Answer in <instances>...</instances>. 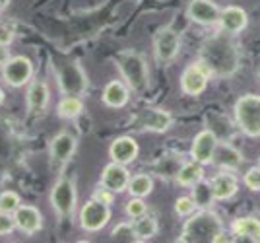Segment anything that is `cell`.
I'll return each mask as SVG.
<instances>
[{
	"label": "cell",
	"instance_id": "1",
	"mask_svg": "<svg viewBox=\"0 0 260 243\" xmlns=\"http://www.w3.org/2000/svg\"><path fill=\"white\" fill-rule=\"evenodd\" d=\"M200 60L206 63V67L212 70V76H231L239 68L237 45L231 41V35L225 32L212 35L202 45Z\"/></svg>",
	"mask_w": 260,
	"mask_h": 243
},
{
	"label": "cell",
	"instance_id": "2",
	"mask_svg": "<svg viewBox=\"0 0 260 243\" xmlns=\"http://www.w3.org/2000/svg\"><path fill=\"white\" fill-rule=\"evenodd\" d=\"M223 233V222L210 208H200L190 214L183 226L179 241L186 243H217Z\"/></svg>",
	"mask_w": 260,
	"mask_h": 243
},
{
	"label": "cell",
	"instance_id": "3",
	"mask_svg": "<svg viewBox=\"0 0 260 243\" xmlns=\"http://www.w3.org/2000/svg\"><path fill=\"white\" fill-rule=\"evenodd\" d=\"M233 117L239 131L249 138H260V96L245 94L233 105Z\"/></svg>",
	"mask_w": 260,
	"mask_h": 243
},
{
	"label": "cell",
	"instance_id": "4",
	"mask_svg": "<svg viewBox=\"0 0 260 243\" xmlns=\"http://www.w3.org/2000/svg\"><path fill=\"white\" fill-rule=\"evenodd\" d=\"M117 63H119L122 78L134 92H144L148 88V68L140 55H136L132 51H124L117 56Z\"/></svg>",
	"mask_w": 260,
	"mask_h": 243
},
{
	"label": "cell",
	"instance_id": "5",
	"mask_svg": "<svg viewBox=\"0 0 260 243\" xmlns=\"http://www.w3.org/2000/svg\"><path fill=\"white\" fill-rule=\"evenodd\" d=\"M76 199H78V193L74 183L68 177H60L54 183L53 191H51V204H53L56 216L58 218H68L74 212Z\"/></svg>",
	"mask_w": 260,
	"mask_h": 243
},
{
	"label": "cell",
	"instance_id": "6",
	"mask_svg": "<svg viewBox=\"0 0 260 243\" xmlns=\"http://www.w3.org/2000/svg\"><path fill=\"white\" fill-rule=\"evenodd\" d=\"M111 220V208L109 204L98 200L95 197L89 199L80 210V226L86 232H99L103 230Z\"/></svg>",
	"mask_w": 260,
	"mask_h": 243
},
{
	"label": "cell",
	"instance_id": "7",
	"mask_svg": "<svg viewBox=\"0 0 260 243\" xmlns=\"http://www.w3.org/2000/svg\"><path fill=\"white\" fill-rule=\"evenodd\" d=\"M210 78H212V70L206 67L204 60L192 63L181 74V89L186 96H200L206 89Z\"/></svg>",
	"mask_w": 260,
	"mask_h": 243
},
{
	"label": "cell",
	"instance_id": "8",
	"mask_svg": "<svg viewBox=\"0 0 260 243\" xmlns=\"http://www.w3.org/2000/svg\"><path fill=\"white\" fill-rule=\"evenodd\" d=\"M153 49H155L157 60L163 63V65L175 60V56L179 55V49H181L179 34L175 32L173 27H161L153 37Z\"/></svg>",
	"mask_w": 260,
	"mask_h": 243
},
{
	"label": "cell",
	"instance_id": "9",
	"mask_svg": "<svg viewBox=\"0 0 260 243\" xmlns=\"http://www.w3.org/2000/svg\"><path fill=\"white\" fill-rule=\"evenodd\" d=\"M31 74L33 65L27 56H10V60L2 67V76L6 80V84H10L14 88L27 84L31 80Z\"/></svg>",
	"mask_w": 260,
	"mask_h": 243
},
{
	"label": "cell",
	"instance_id": "10",
	"mask_svg": "<svg viewBox=\"0 0 260 243\" xmlns=\"http://www.w3.org/2000/svg\"><path fill=\"white\" fill-rule=\"evenodd\" d=\"M217 134L210 129H204L194 136L192 140V148H190V156L192 160L202 164V166H210L214 162V154H216L217 146Z\"/></svg>",
	"mask_w": 260,
	"mask_h": 243
},
{
	"label": "cell",
	"instance_id": "11",
	"mask_svg": "<svg viewBox=\"0 0 260 243\" xmlns=\"http://www.w3.org/2000/svg\"><path fill=\"white\" fill-rule=\"evenodd\" d=\"M87 80L82 72V68L76 63H70L58 70V88L66 96H82L86 92Z\"/></svg>",
	"mask_w": 260,
	"mask_h": 243
},
{
	"label": "cell",
	"instance_id": "12",
	"mask_svg": "<svg viewBox=\"0 0 260 243\" xmlns=\"http://www.w3.org/2000/svg\"><path fill=\"white\" fill-rule=\"evenodd\" d=\"M219 14L221 8L214 0H190L186 8V16L200 25H217Z\"/></svg>",
	"mask_w": 260,
	"mask_h": 243
},
{
	"label": "cell",
	"instance_id": "13",
	"mask_svg": "<svg viewBox=\"0 0 260 243\" xmlns=\"http://www.w3.org/2000/svg\"><path fill=\"white\" fill-rule=\"evenodd\" d=\"M219 29L229 35L241 34L247 25H249V14L243 10L241 6H225L219 14Z\"/></svg>",
	"mask_w": 260,
	"mask_h": 243
},
{
	"label": "cell",
	"instance_id": "14",
	"mask_svg": "<svg viewBox=\"0 0 260 243\" xmlns=\"http://www.w3.org/2000/svg\"><path fill=\"white\" fill-rule=\"evenodd\" d=\"M130 181V171L126 169L124 164L119 162H111L109 166H105L103 175H101V185L107 187L113 193H122L128 189Z\"/></svg>",
	"mask_w": 260,
	"mask_h": 243
},
{
	"label": "cell",
	"instance_id": "15",
	"mask_svg": "<svg viewBox=\"0 0 260 243\" xmlns=\"http://www.w3.org/2000/svg\"><path fill=\"white\" fill-rule=\"evenodd\" d=\"M140 152L138 148V142L130 136H119L117 140H113L111 148H109V156L113 162H119V164H124L128 166L136 160V156Z\"/></svg>",
	"mask_w": 260,
	"mask_h": 243
},
{
	"label": "cell",
	"instance_id": "16",
	"mask_svg": "<svg viewBox=\"0 0 260 243\" xmlns=\"http://www.w3.org/2000/svg\"><path fill=\"white\" fill-rule=\"evenodd\" d=\"M76 150V138L68 133L56 134L51 142V158H53V164L56 167H62L74 156Z\"/></svg>",
	"mask_w": 260,
	"mask_h": 243
},
{
	"label": "cell",
	"instance_id": "17",
	"mask_svg": "<svg viewBox=\"0 0 260 243\" xmlns=\"http://www.w3.org/2000/svg\"><path fill=\"white\" fill-rule=\"evenodd\" d=\"M212 191H214V199L216 200H229L237 195L239 191V181L237 177L231 171L223 169L221 173H217L212 181Z\"/></svg>",
	"mask_w": 260,
	"mask_h": 243
},
{
	"label": "cell",
	"instance_id": "18",
	"mask_svg": "<svg viewBox=\"0 0 260 243\" xmlns=\"http://www.w3.org/2000/svg\"><path fill=\"white\" fill-rule=\"evenodd\" d=\"M14 220H16V228H20L22 232L25 233H35L41 230V212L35 208V206H29V204H20L18 210L14 212Z\"/></svg>",
	"mask_w": 260,
	"mask_h": 243
},
{
	"label": "cell",
	"instance_id": "19",
	"mask_svg": "<svg viewBox=\"0 0 260 243\" xmlns=\"http://www.w3.org/2000/svg\"><path fill=\"white\" fill-rule=\"evenodd\" d=\"M217 167L228 169V171H235L241 164H243V156L239 154L237 148H233L228 142H217L216 154H214V162Z\"/></svg>",
	"mask_w": 260,
	"mask_h": 243
},
{
	"label": "cell",
	"instance_id": "20",
	"mask_svg": "<svg viewBox=\"0 0 260 243\" xmlns=\"http://www.w3.org/2000/svg\"><path fill=\"white\" fill-rule=\"evenodd\" d=\"M231 230L235 233V241H260V220L252 216L237 218Z\"/></svg>",
	"mask_w": 260,
	"mask_h": 243
},
{
	"label": "cell",
	"instance_id": "21",
	"mask_svg": "<svg viewBox=\"0 0 260 243\" xmlns=\"http://www.w3.org/2000/svg\"><path fill=\"white\" fill-rule=\"evenodd\" d=\"M128 88L126 84H122L120 80H113L109 82L105 89H103V103L107 107H113V109H120L128 103Z\"/></svg>",
	"mask_w": 260,
	"mask_h": 243
},
{
	"label": "cell",
	"instance_id": "22",
	"mask_svg": "<svg viewBox=\"0 0 260 243\" xmlns=\"http://www.w3.org/2000/svg\"><path fill=\"white\" fill-rule=\"evenodd\" d=\"M49 96H51L49 94V86L45 82H41V80L33 82L29 89H27V107L33 113H41L49 105Z\"/></svg>",
	"mask_w": 260,
	"mask_h": 243
},
{
	"label": "cell",
	"instance_id": "23",
	"mask_svg": "<svg viewBox=\"0 0 260 243\" xmlns=\"http://www.w3.org/2000/svg\"><path fill=\"white\" fill-rule=\"evenodd\" d=\"M171 123H173L171 113H167V111H163V109L146 111V115H144V119H142L144 129L153 131V133H165V131L171 127Z\"/></svg>",
	"mask_w": 260,
	"mask_h": 243
},
{
	"label": "cell",
	"instance_id": "24",
	"mask_svg": "<svg viewBox=\"0 0 260 243\" xmlns=\"http://www.w3.org/2000/svg\"><path fill=\"white\" fill-rule=\"evenodd\" d=\"M202 179H204V166L194 162V160L188 164H183L179 173H177V183L181 187H192Z\"/></svg>",
	"mask_w": 260,
	"mask_h": 243
},
{
	"label": "cell",
	"instance_id": "25",
	"mask_svg": "<svg viewBox=\"0 0 260 243\" xmlns=\"http://www.w3.org/2000/svg\"><path fill=\"white\" fill-rule=\"evenodd\" d=\"M192 199H194L198 208H212V204L216 202L214 191H212V183H208V181L202 179L196 185H192Z\"/></svg>",
	"mask_w": 260,
	"mask_h": 243
},
{
	"label": "cell",
	"instance_id": "26",
	"mask_svg": "<svg viewBox=\"0 0 260 243\" xmlns=\"http://www.w3.org/2000/svg\"><path fill=\"white\" fill-rule=\"evenodd\" d=\"M132 226H134V232L138 235V239H150L157 233V220L153 216H150L148 212L134 218Z\"/></svg>",
	"mask_w": 260,
	"mask_h": 243
},
{
	"label": "cell",
	"instance_id": "27",
	"mask_svg": "<svg viewBox=\"0 0 260 243\" xmlns=\"http://www.w3.org/2000/svg\"><path fill=\"white\" fill-rule=\"evenodd\" d=\"M152 189H153V179L148 175V173H140V175L130 177L128 191L132 197H140V199H144V197H148V195L152 193Z\"/></svg>",
	"mask_w": 260,
	"mask_h": 243
},
{
	"label": "cell",
	"instance_id": "28",
	"mask_svg": "<svg viewBox=\"0 0 260 243\" xmlns=\"http://www.w3.org/2000/svg\"><path fill=\"white\" fill-rule=\"evenodd\" d=\"M84 111V103L78 96H66L64 100L58 103V117L62 119H74Z\"/></svg>",
	"mask_w": 260,
	"mask_h": 243
},
{
	"label": "cell",
	"instance_id": "29",
	"mask_svg": "<svg viewBox=\"0 0 260 243\" xmlns=\"http://www.w3.org/2000/svg\"><path fill=\"white\" fill-rule=\"evenodd\" d=\"M111 239L113 241H126V243L140 241L136 232H134V226L128 224V222H120L119 226H115V230L111 232Z\"/></svg>",
	"mask_w": 260,
	"mask_h": 243
},
{
	"label": "cell",
	"instance_id": "30",
	"mask_svg": "<svg viewBox=\"0 0 260 243\" xmlns=\"http://www.w3.org/2000/svg\"><path fill=\"white\" fill-rule=\"evenodd\" d=\"M196 202L192 197H179L177 202H175V212L181 216V218H188L190 214H194L196 212Z\"/></svg>",
	"mask_w": 260,
	"mask_h": 243
},
{
	"label": "cell",
	"instance_id": "31",
	"mask_svg": "<svg viewBox=\"0 0 260 243\" xmlns=\"http://www.w3.org/2000/svg\"><path fill=\"white\" fill-rule=\"evenodd\" d=\"M20 206V197L12 191H6L0 195V212H8V214H14Z\"/></svg>",
	"mask_w": 260,
	"mask_h": 243
},
{
	"label": "cell",
	"instance_id": "32",
	"mask_svg": "<svg viewBox=\"0 0 260 243\" xmlns=\"http://www.w3.org/2000/svg\"><path fill=\"white\" fill-rule=\"evenodd\" d=\"M126 214H128L130 218H138L142 214H146L148 212V206H146V202L140 199V197H132V199L126 202Z\"/></svg>",
	"mask_w": 260,
	"mask_h": 243
},
{
	"label": "cell",
	"instance_id": "33",
	"mask_svg": "<svg viewBox=\"0 0 260 243\" xmlns=\"http://www.w3.org/2000/svg\"><path fill=\"white\" fill-rule=\"evenodd\" d=\"M245 185L250 191H260V166L258 167H250L249 171L245 173Z\"/></svg>",
	"mask_w": 260,
	"mask_h": 243
},
{
	"label": "cell",
	"instance_id": "34",
	"mask_svg": "<svg viewBox=\"0 0 260 243\" xmlns=\"http://www.w3.org/2000/svg\"><path fill=\"white\" fill-rule=\"evenodd\" d=\"M14 228H16V220L8 212H0V235H8L14 232Z\"/></svg>",
	"mask_w": 260,
	"mask_h": 243
},
{
	"label": "cell",
	"instance_id": "35",
	"mask_svg": "<svg viewBox=\"0 0 260 243\" xmlns=\"http://www.w3.org/2000/svg\"><path fill=\"white\" fill-rule=\"evenodd\" d=\"M93 197H95L98 200H101V202L109 204V206H111V204H113V200H115V197H113V191H109V189L103 187V185L95 191V195H93Z\"/></svg>",
	"mask_w": 260,
	"mask_h": 243
},
{
	"label": "cell",
	"instance_id": "36",
	"mask_svg": "<svg viewBox=\"0 0 260 243\" xmlns=\"http://www.w3.org/2000/svg\"><path fill=\"white\" fill-rule=\"evenodd\" d=\"M12 39H14V34H12L10 27L0 25V45H10Z\"/></svg>",
	"mask_w": 260,
	"mask_h": 243
},
{
	"label": "cell",
	"instance_id": "37",
	"mask_svg": "<svg viewBox=\"0 0 260 243\" xmlns=\"http://www.w3.org/2000/svg\"><path fill=\"white\" fill-rule=\"evenodd\" d=\"M10 60V53H8V45H0V67H4Z\"/></svg>",
	"mask_w": 260,
	"mask_h": 243
},
{
	"label": "cell",
	"instance_id": "38",
	"mask_svg": "<svg viewBox=\"0 0 260 243\" xmlns=\"http://www.w3.org/2000/svg\"><path fill=\"white\" fill-rule=\"evenodd\" d=\"M4 101V92H2V88H0V103Z\"/></svg>",
	"mask_w": 260,
	"mask_h": 243
},
{
	"label": "cell",
	"instance_id": "39",
	"mask_svg": "<svg viewBox=\"0 0 260 243\" xmlns=\"http://www.w3.org/2000/svg\"><path fill=\"white\" fill-rule=\"evenodd\" d=\"M258 166H260V158H258Z\"/></svg>",
	"mask_w": 260,
	"mask_h": 243
},
{
	"label": "cell",
	"instance_id": "40",
	"mask_svg": "<svg viewBox=\"0 0 260 243\" xmlns=\"http://www.w3.org/2000/svg\"><path fill=\"white\" fill-rule=\"evenodd\" d=\"M258 76H260V70H258Z\"/></svg>",
	"mask_w": 260,
	"mask_h": 243
}]
</instances>
